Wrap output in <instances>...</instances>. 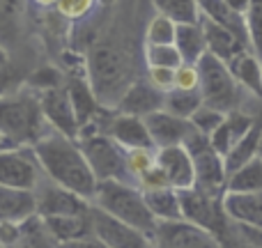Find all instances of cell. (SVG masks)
<instances>
[{"mask_svg":"<svg viewBox=\"0 0 262 248\" xmlns=\"http://www.w3.org/2000/svg\"><path fill=\"white\" fill-rule=\"evenodd\" d=\"M198 83H200V76L195 64L182 62L175 69V87H180V90H198Z\"/></svg>","mask_w":262,"mask_h":248,"instance_id":"ab89813d","label":"cell"},{"mask_svg":"<svg viewBox=\"0 0 262 248\" xmlns=\"http://www.w3.org/2000/svg\"><path fill=\"white\" fill-rule=\"evenodd\" d=\"M143 58L145 67H168L177 69L184 60H182L180 51L175 49V44H145L143 46Z\"/></svg>","mask_w":262,"mask_h":248,"instance_id":"1f68e13d","label":"cell"},{"mask_svg":"<svg viewBox=\"0 0 262 248\" xmlns=\"http://www.w3.org/2000/svg\"><path fill=\"white\" fill-rule=\"evenodd\" d=\"M260 64H262V58H260Z\"/></svg>","mask_w":262,"mask_h":248,"instance_id":"f907efd6","label":"cell"},{"mask_svg":"<svg viewBox=\"0 0 262 248\" xmlns=\"http://www.w3.org/2000/svg\"><path fill=\"white\" fill-rule=\"evenodd\" d=\"M159 108H163V92L154 90L145 78L131 83L115 106V110H120V113L138 115V118H145Z\"/></svg>","mask_w":262,"mask_h":248,"instance_id":"e0dca14e","label":"cell"},{"mask_svg":"<svg viewBox=\"0 0 262 248\" xmlns=\"http://www.w3.org/2000/svg\"><path fill=\"white\" fill-rule=\"evenodd\" d=\"M157 166L163 170L168 184L175 191L191 189L195 186V172L191 154L184 145H168V147H157Z\"/></svg>","mask_w":262,"mask_h":248,"instance_id":"9a60e30c","label":"cell"},{"mask_svg":"<svg viewBox=\"0 0 262 248\" xmlns=\"http://www.w3.org/2000/svg\"><path fill=\"white\" fill-rule=\"evenodd\" d=\"M180 193V207H182V218L193 226L203 228V230L212 232L219 241L223 239L228 230V216L223 212V195L209 193L203 191L198 186H191V189H182Z\"/></svg>","mask_w":262,"mask_h":248,"instance_id":"52a82bcc","label":"cell"},{"mask_svg":"<svg viewBox=\"0 0 262 248\" xmlns=\"http://www.w3.org/2000/svg\"><path fill=\"white\" fill-rule=\"evenodd\" d=\"M115 3H118V0H97V5H101V7H113Z\"/></svg>","mask_w":262,"mask_h":248,"instance_id":"c3c4849f","label":"cell"},{"mask_svg":"<svg viewBox=\"0 0 262 248\" xmlns=\"http://www.w3.org/2000/svg\"><path fill=\"white\" fill-rule=\"evenodd\" d=\"M226 64H228V69H230V74L235 76V81L239 83L242 90L251 92L253 97L262 99V64H260V58L251 49L239 51V53L232 55Z\"/></svg>","mask_w":262,"mask_h":248,"instance_id":"ffe728a7","label":"cell"},{"mask_svg":"<svg viewBox=\"0 0 262 248\" xmlns=\"http://www.w3.org/2000/svg\"><path fill=\"white\" fill-rule=\"evenodd\" d=\"M177 23L166 14L154 12L145 26V44H172L175 41Z\"/></svg>","mask_w":262,"mask_h":248,"instance_id":"d6a6232c","label":"cell"},{"mask_svg":"<svg viewBox=\"0 0 262 248\" xmlns=\"http://www.w3.org/2000/svg\"><path fill=\"white\" fill-rule=\"evenodd\" d=\"M44 226L49 228L51 237L60 244L64 241L78 239L83 235H90L92 232V221H90V212L83 214H62V216H44L41 218Z\"/></svg>","mask_w":262,"mask_h":248,"instance_id":"cb8c5ba5","label":"cell"},{"mask_svg":"<svg viewBox=\"0 0 262 248\" xmlns=\"http://www.w3.org/2000/svg\"><path fill=\"white\" fill-rule=\"evenodd\" d=\"M35 5H39V7H53L55 0H32Z\"/></svg>","mask_w":262,"mask_h":248,"instance_id":"bcb514c9","label":"cell"},{"mask_svg":"<svg viewBox=\"0 0 262 248\" xmlns=\"http://www.w3.org/2000/svg\"><path fill=\"white\" fill-rule=\"evenodd\" d=\"M184 147L189 149L191 161H193V172H195V186L209 193L223 195L226 191V163L223 156L212 147L207 136L198 133V131H191L189 138L184 140Z\"/></svg>","mask_w":262,"mask_h":248,"instance_id":"ba28073f","label":"cell"},{"mask_svg":"<svg viewBox=\"0 0 262 248\" xmlns=\"http://www.w3.org/2000/svg\"><path fill=\"white\" fill-rule=\"evenodd\" d=\"M0 248H3V246H0Z\"/></svg>","mask_w":262,"mask_h":248,"instance_id":"816d5d0a","label":"cell"},{"mask_svg":"<svg viewBox=\"0 0 262 248\" xmlns=\"http://www.w3.org/2000/svg\"><path fill=\"white\" fill-rule=\"evenodd\" d=\"M223 118H226V113H223V110L212 108V106L203 104L189 118V122H191V126H193L195 131H198V133H203V136H207V138H209V136H212L214 131L219 129V124L223 122Z\"/></svg>","mask_w":262,"mask_h":248,"instance_id":"d590c367","label":"cell"},{"mask_svg":"<svg viewBox=\"0 0 262 248\" xmlns=\"http://www.w3.org/2000/svg\"><path fill=\"white\" fill-rule=\"evenodd\" d=\"M41 179H44V172H41L32 145L0 147V184L3 186L35 191V186Z\"/></svg>","mask_w":262,"mask_h":248,"instance_id":"9c48e42d","label":"cell"},{"mask_svg":"<svg viewBox=\"0 0 262 248\" xmlns=\"http://www.w3.org/2000/svg\"><path fill=\"white\" fill-rule=\"evenodd\" d=\"M0 147H7V145H5V140H3V138H0Z\"/></svg>","mask_w":262,"mask_h":248,"instance_id":"681fc988","label":"cell"},{"mask_svg":"<svg viewBox=\"0 0 262 248\" xmlns=\"http://www.w3.org/2000/svg\"><path fill=\"white\" fill-rule=\"evenodd\" d=\"M145 126L149 131L154 147H168V145H184L189 133L193 131L189 120L177 118V115L168 113V110L159 108L154 113L145 115Z\"/></svg>","mask_w":262,"mask_h":248,"instance_id":"2e32d148","label":"cell"},{"mask_svg":"<svg viewBox=\"0 0 262 248\" xmlns=\"http://www.w3.org/2000/svg\"><path fill=\"white\" fill-rule=\"evenodd\" d=\"M145 81L159 92H170L175 87V69L168 67H145Z\"/></svg>","mask_w":262,"mask_h":248,"instance_id":"f35d334b","label":"cell"},{"mask_svg":"<svg viewBox=\"0 0 262 248\" xmlns=\"http://www.w3.org/2000/svg\"><path fill=\"white\" fill-rule=\"evenodd\" d=\"M223 212L232 223L262 230V191L260 193H232L223 191Z\"/></svg>","mask_w":262,"mask_h":248,"instance_id":"ac0fdd59","label":"cell"},{"mask_svg":"<svg viewBox=\"0 0 262 248\" xmlns=\"http://www.w3.org/2000/svg\"><path fill=\"white\" fill-rule=\"evenodd\" d=\"M32 214H37L35 191L0 184V221L21 223L30 218Z\"/></svg>","mask_w":262,"mask_h":248,"instance_id":"7402d4cb","label":"cell"},{"mask_svg":"<svg viewBox=\"0 0 262 248\" xmlns=\"http://www.w3.org/2000/svg\"><path fill=\"white\" fill-rule=\"evenodd\" d=\"M14 7H16V0H0V16L9 14Z\"/></svg>","mask_w":262,"mask_h":248,"instance_id":"ee69618b","label":"cell"},{"mask_svg":"<svg viewBox=\"0 0 262 248\" xmlns=\"http://www.w3.org/2000/svg\"><path fill=\"white\" fill-rule=\"evenodd\" d=\"M198 7H200V14L212 21H216L219 26L228 28L242 44L249 46V32H246V21L242 14L232 12L230 7L226 5V0H198ZM251 49V46H249Z\"/></svg>","mask_w":262,"mask_h":248,"instance_id":"d4e9b609","label":"cell"},{"mask_svg":"<svg viewBox=\"0 0 262 248\" xmlns=\"http://www.w3.org/2000/svg\"><path fill=\"white\" fill-rule=\"evenodd\" d=\"M7 64H9V53H7V49L0 44V69L7 67Z\"/></svg>","mask_w":262,"mask_h":248,"instance_id":"f6af8a7d","label":"cell"},{"mask_svg":"<svg viewBox=\"0 0 262 248\" xmlns=\"http://www.w3.org/2000/svg\"><path fill=\"white\" fill-rule=\"evenodd\" d=\"M175 49L180 51L182 60L184 62L195 64L205 53H207V44H205V35L203 28H200L198 21L193 23H177L175 30Z\"/></svg>","mask_w":262,"mask_h":248,"instance_id":"484cf974","label":"cell"},{"mask_svg":"<svg viewBox=\"0 0 262 248\" xmlns=\"http://www.w3.org/2000/svg\"><path fill=\"white\" fill-rule=\"evenodd\" d=\"M226 191H232V193H260L262 191V156H253L249 163L232 170L226 179Z\"/></svg>","mask_w":262,"mask_h":248,"instance_id":"f1b7e54d","label":"cell"},{"mask_svg":"<svg viewBox=\"0 0 262 248\" xmlns=\"http://www.w3.org/2000/svg\"><path fill=\"white\" fill-rule=\"evenodd\" d=\"M3 248H58V241L51 237L49 228L44 226L41 216L32 214L30 218L18 223V235L12 244Z\"/></svg>","mask_w":262,"mask_h":248,"instance_id":"4316f807","label":"cell"},{"mask_svg":"<svg viewBox=\"0 0 262 248\" xmlns=\"http://www.w3.org/2000/svg\"><path fill=\"white\" fill-rule=\"evenodd\" d=\"M35 202H37V216H62V214H83L90 212L92 202L83 195L64 189L51 179H41L35 186Z\"/></svg>","mask_w":262,"mask_h":248,"instance_id":"7c38bea8","label":"cell"},{"mask_svg":"<svg viewBox=\"0 0 262 248\" xmlns=\"http://www.w3.org/2000/svg\"><path fill=\"white\" fill-rule=\"evenodd\" d=\"M97 0H55V9L69 21H78L85 18L88 14L95 9Z\"/></svg>","mask_w":262,"mask_h":248,"instance_id":"74e56055","label":"cell"},{"mask_svg":"<svg viewBox=\"0 0 262 248\" xmlns=\"http://www.w3.org/2000/svg\"><path fill=\"white\" fill-rule=\"evenodd\" d=\"M37 97H39V106H41V113H44V120L49 122L51 129L60 131V133L69 136V138H76L78 120H76V115H74L67 87L64 85L49 87V90L37 92Z\"/></svg>","mask_w":262,"mask_h":248,"instance_id":"5bb4252c","label":"cell"},{"mask_svg":"<svg viewBox=\"0 0 262 248\" xmlns=\"http://www.w3.org/2000/svg\"><path fill=\"white\" fill-rule=\"evenodd\" d=\"M157 166V147H136L127 149V168L134 182H138L140 175Z\"/></svg>","mask_w":262,"mask_h":248,"instance_id":"e575fe53","label":"cell"},{"mask_svg":"<svg viewBox=\"0 0 262 248\" xmlns=\"http://www.w3.org/2000/svg\"><path fill=\"white\" fill-rule=\"evenodd\" d=\"M92 235H97L108 248H152V237L136 230L134 226L106 214L104 209L90 207Z\"/></svg>","mask_w":262,"mask_h":248,"instance_id":"8fae6325","label":"cell"},{"mask_svg":"<svg viewBox=\"0 0 262 248\" xmlns=\"http://www.w3.org/2000/svg\"><path fill=\"white\" fill-rule=\"evenodd\" d=\"M101 131L115 140L122 149H136V147H154L149 131L145 126V120L138 115H127L120 110H106Z\"/></svg>","mask_w":262,"mask_h":248,"instance_id":"4fadbf2b","label":"cell"},{"mask_svg":"<svg viewBox=\"0 0 262 248\" xmlns=\"http://www.w3.org/2000/svg\"><path fill=\"white\" fill-rule=\"evenodd\" d=\"M246 32H249V46L258 58H262V0H251L244 14Z\"/></svg>","mask_w":262,"mask_h":248,"instance_id":"836d02e7","label":"cell"},{"mask_svg":"<svg viewBox=\"0 0 262 248\" xmlns=\"http://www.w3.org/2000/svg\"><path fill=\"white\" fill-rule=\"evenodd\" d=\"M85 74L99 106L111 110H115L120 97L136 81L131 55L113 41L92 46L85 58Z\"/></svg>","mask_w":262,"mask_h":248,"instance_id":"7a4b0ae2","label":"cell"},{"mask_svg":"<svg viewBox=\"0 0 262 248\" xmlns=\"http://www.w3.org/2000/svg\"><path fill=\"white\" fill-rule=\"evenodd\" d=\"M76 140L81 145V152L85 156L90 170L95 172L97 182L104 179L134 182L127 168V149L120 147L111 136H106L104 131H95V133L78 136Z\"/></svg>","mask_w":262,"mask_h":248,"instance_id":"8992f818","label":"cell"},{"mask_svg":"<svg viewBox=\"0 0 262 248\" xmlns=\"http://www.w3.org/2000/svg\"><path fill=\"white\" fill-rule=\"evenodd\" d=\"M23 83H26L28 87H32L35 92H41V90H49V87L64 85V78H62V74H60L58 69L41 67V69H37L32 76H28Z\"/></svg>","mask_w":262,"mask_h":248,"instance_id":"8d00e7d4","label":"cell"},{"mask_svg":"<svg viewBox=\"0 0 262 248\" xmlns=\"http://www.w3.org/2000/svg\"><path fill=\"white\" fill-rule=\"evenodd\" d=\"M58 248H108V246H106L97 235L90 232V235H83V237H78V239L64 241V244H60Z\"/></svg>","mask_w":262,"mask_h":248,"instance_id":"b9f144b4","label":"cell"},{"mask_svg":"<svg viewBox=\"0 0 262 248\" xmlns=\"http://www.w3.org/2000/svg\"><path fill=\"white\" fill-rule=\"evenodd\" d=\"M32 149H35V156L46 179L55 182L92 202L97 177L88 166L76 138H69L60 131L49 129L39 140L32 143Z\"/></svg>","mask_w":262,"mask_h":248,"instance_id":"6da1fadb","label":"cell"},{"mask_svg":"<svg viewBox=\"0 0 262 248\" xmlns=\"http://www.w3.org/2000/svg\"><path fill=\"white\" fill-rule=\"evenodd\" d=\"M143 195H145V202H147V209L152 212V216L157 221H175V218H182L180 193L172 186L143 191Z\"/></svg>","mask_w":262,"mask_h":248,"instance_id":"83f0119b","label":"cell"},{"mask_svg":"<svg viewBox=\"0 0 262 248\" xmlns=\"http://www.w3.org/2000/svg\"><path fill=\"white\" fill-rule=\"evenodd\" d=\"M49 129L39 97L26 83L0 97V138L5 145H32Z\"/></svg>","mask_w":262,"mask_h":248,"instance_id":"3957f363","label":"cell"},{"mask_svg":"<svg viewBox=\"0 0 262 248\" xmlns=\"http://www.w3.org/2000/svg\"><path fill=\"white\" fill-rule=\"evenodd\" d=\"M198 23H200V28H203L207 51L212 55H216V58H221L223 62H228V60H230L232 55H237L239 51L249 49V46L242 44V41L237 39L230 30H228V28L219 26V23L212 21V18H207V16H203V14H200Z\"/></svg>","mask_w":262,"mask_h":248,"instance_id":"44dd1931","label":"cell"},{"mask_svg":"<svg viewBox=\"0 0 262 248\" xmlns=\"http://www.w3.org/2000/svg\"><path fill=\"white\" fill-rule=\"evenodd\" d=\"M154 12L166 14L175 23H193L200 16L198 0H149Z\"/></svg>","mask_w":262,"mask_h":248,"instance_id":"4dcf8cb0","label":"cell"},{"mask_svg":"<svg viewBox=\"0 0 262 248\" xmlns=\"http://www.w3.org/2000/svg\"><path fill=\"white\" fill-rule=\"evenodd\" d=\"M64 87H67L74 115H76V120H78V129H81L83 124H88V122L99 118L104 106H99V101H97L88 78H72L69 83H64Z\"/></svg>","mask_w":262,"mask_h":248,"instance_id":"603a6c76","label":"cell"},{"mask_svg":"<svg viewBox=\"0 0 262 248\" xmlns=\"http://www.w3.org/2000/svg\"><path fill=\"white\" fill-rule=\"evenodd\" d=\"M152 248H223L212 232L184 221H157L152 235Z\"/></svg>","mask_w":262,"mask_h":248,"instance_id":"30bf717a","label":"cell"},{"mask_svg":"<svg viewBox=\"0 0 262 248\" xmlns=\"http://www.w3.org/2000/svg\"><path fill=\"white\" fill-rule=\"evenodd\" d=\"M195 67H198V76H200L198 90L203 95V104L223 110V113L246 108V99L253 95L242 90L239 83L235 81V76L230 74L228 64L221 58H216V55H212L207 51L195 62Z\"/></svg>","mask_w":262,"mask_h":248,"instance_id":"5b68a950","label":"cell"},{"mask_svg":"<svg viewBox=\"0 0 262 248\" xmlns=\"http://www.w3.org/2000/svg\"><path fill=\"white\" fill-rule=\"evenodd\" d=\"M200 106H203L200 90H180V87H172L170 92L163 95V110L177 115V118L189 120Z\"/></svg>","mask_w":262,"mask_h":248,"instance_id":"f546056e","label":"cell"},{"mask_svg":"<svg viewBox=\"0 0 262 248\" xmlns=\"http://www.w3.org/2000/svg\"><path fill=\"white\" fill-rule=\"evenodd\" d=\"M92 205L104 209L111 216L134 226L136 230L145 232L147 237L154 235L157 218L147 209V202H145V195L140 191V186L134 184V182H122V179L97 182Z\"/></svg>","mask_w":262,"mask_h":248,"instance_id":"277c9868","label":"cell"},{"mask_svg":"<svg viewBox=\"0 0 262 248\" xmlns=\"http://www.w3.org/2000/svg\"><path fill=\"white\" fill-rule=\"evenodd\" d=\"M258 118H260V115H251V113L239 110V108L226 113V118H223V122L219 124V129L209 136L212 147L216 149L221 156H226L228 149H230L232 145H235L237 140H239L242 136H244L246 131L255 124V120H258Z\"/></svg>","mask_w":262,"mask_h":248,"instance_id":"d6986e66","label":"cell"},{"mask_svg":"<svg viewBox=\"0 0 262 248\" xmlns=\"http://www.w3.org/2000/svg\"><path fill=\"white\" fill-rule=\"evenodd\" d=\"M249 3L251 0H226V5L232 9V12H237V14H242L244 16L246 14V9H249Z\"/></svg>","mask_w":262,"mask_h":248,"instance_id":"7bdbcfd3","label":"cell"},{"mask_svg":"<svg viewBox=\"0 0 262 248\" xmlns=\"http://www.w3.org/2000/svg\"><path fill=\"white\" fill-rule=\"evenodd\" d=\"M23 83H18L16 78V72L12 69V64H7V67L0 69V97L7 95V92L16 90V87H21Z\"/></svg>","mask_w":262,"mask_h":248,"instance_id":"60d3db41","label":"cell"},{"mask_svg":"<svg viewBox=\"0 0 262 248\" xmlns=\"http://www.w3.org/2000/svg\"><path fill=\"white\" fill-rule=\"evenodd\" d=\"M258 156H262V118H260V131H258Z\"/></svg>","mask_w":262,"mask_h":248,"instance_id":"7dc6e473","label":"cell"}]
</instances>
